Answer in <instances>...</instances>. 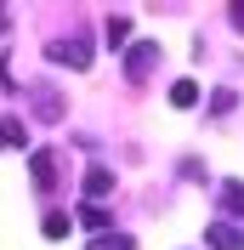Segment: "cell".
<instances>
[{
    "mask_svg": "<svg viewBox=\"0 0 244 250\" xmlns=\"http://www.w3.org/2000/svg\"><path fill=\"white\" fill-rule=\"evenodd\" d=\"M51 62H57V68H91V40H85V34L51 40Z\"/></svg>",
    "mask_w": 244,
    "mask_h": 250,
    "instance_id": "cell-1",
    "label": "cell"
},
{
    "mask_svg": "<svg viewBox=\"0 0 244 250\" xmlns=\"http://www.w3.org/2000/svg\"><path fill=\"white\" fill-rule=\"evenodd\" d=\"M153 62H159V40H137V46L125 51V80H137V85H142V80L153 74Z\"/></svg>",
    "mask_w": 244,
    "mask_h": 250,
    "instance_id": "cell-2",
    "label": "cell"
},
{
    "mask_svg": "<svg viewBox=\"0 0 244 250\" xmlns=\"http://www.w3.org/2000/svg\"><path fill=\"white\" fill-rule=\"evenodd\" d=\"M204 245L210 250H244V222H222L216 216L210 228H204Z\"/></svg>",
    "mask_w": 244,
    "mask_h": 250,
    "instance_id": "cell-3",
    "label": "cell"
},
{
    "mask_svg": "<svg viewBox=\"0 0 244 250\" xmlns=\"http://www.w3.org/2000/svg\"><path fill=\"white\" fill-rule=\"evenodd\" d=\"M216 205H222V222H244V182H222Z\"/></svg>",
    "mask_w": 244,
    "mask_h": 250,
    "instance_id": "cell-4",
    "label": "cell"
},
{
    "mask_svg": "<svg viewBox=\"0 0 244 250\" xmlns=\"http://www.w3.org/2000/svg\"><path fill=\"white\" fill-rule=\"evenodd\" d=\"M34 120H46V125L62 120V97L51 91V85H34Z\"/></svg>",
    "mask_w": 244,
    "mask_h": 250,
    "instance_id": "cell-5",
    "label": "cell"
},
{
    "mask_svg": "<svg viewBox=\"0 0 244 250\" xmlns=\"http://www.w3.org/2000/svg\"><path fill=\"white\" fill-rule=\"evenodd\" d=\"M0 148H29V125H23V114H6V120H0Z\"/></svg>",
    "mask_w": 244,
    "mask_h": 250,
    "instance_id": "cell-6",
    "label": "cell"
},
{
    "mask_svg": "<svg viewBox=\"0 0 244 250\" xmlns=\"http://www.w3.org/2000/svg\"><path fill=\"white\" fill-rule=\"evenodd\" d=\"M108 188H114V171H108V165H91V171H85V193H91V205L108 199Z\"/></svg>",
    "mask_w": 244,
    "mask_h": 250,
    "instance_id": "cell-7",
    "label": "cell"
},
{
    "mask_svg": "<svg viewBox=\"0 0 244 250\" xmlns=\"http://www.w3.org/2000/svg\"><path fill=\"white\" fill-rule=\"evenodd\" d=\"M80 228H91V233H114V222H108V210H102V205H91V199H85V205H80Z\"/></svg>",
    "mask_w": 244,
    "mask_h": 250,
    "instance_id": "cell-8",
    "label": "cell"
},
{
    "mask_svg": "<svg viewBox=\"0 0 244 250\" xmlns=\"http://www.w3.org/2000/svg\"><path fill=\"white\" fill-rule=\"evenodd\" d=\"M34 182H40V188L57 182V159H51V148H34Z\"/></svg>",
    "mask_w": 244,
    "mask_h": 250,
    "instance_id": "cell-9",
    "label": "cell"
},
{
    "mask_svg": "<svg viewBox=\"0 0 244 250\" xmlns=\"http://www.w3.org/2000/svg\"><path fill=\"white\" fill-rule=\"evenodd\" d=\"M199 103V85L193 80H176V85H170V108H193Z\"/></svg>",
    "mask_w": 244,
    "mask_h": 250,
    "instance_id": "cell-10",
    "label": "cell"
},
{
    "mask_svg": "<svg viewBox=\"0 0 244 250\" xmlns=\"http://www.w3.org/2000/svg\"><path fill=\"white\" fill-rule=\"evenodd\" d=\"M68 228H74L68 210H46V239H68Z\"/></svg>",
    "mask_w": 244,
    "mask_h": 250,
    "instance_id": "cell-11",
    "label": "cell"
},
{
    "mask_svg": "<svg viewBox=\"0 0 244 250\" xmlns=\"http://www.w3.org/2000/svg\"><path fill=\"white\" fill-rule=\"evenodd\" d=\"M85 250H137V239H125V233H97Z\"/></svg>",
    "mask_w": 244,
    "mask_h": 250,
    "instance_id": "cell-12",
    "label": "cell"
},
{
    "mask_svg": "<svg viewBox=\"0 0 244 250\" xmlns=\"http://www.w3.org/2000/svg\"><path fill=\"white\" fill-rule=\"evenodd\" d=\"M108 46H125V40H131V17H108Z\"/></svg>",
    "mask_w": 244,
    "mask_h": 250,
    "instance_id": "cell-13",
    "label": "cell"
},
{
    "mask_svg": "<svg viewBox=\"0 0 244 250\" xmlns=\"http://www.w3.org/2000/svg\"><path fill=\"white\" fill-rule=\"evenodd\" d=\"M233 103H239V97H233V91H216V97H210V114H216V120H222V114H233Z\"/></svg>",
    "mask_w": 244,
    "mask_h": 250,
    "instance_id": "cell-14",
    "label": "cell"
},
{
    "mask_svg": "<svg viewBox=\"0 0 244 250\" xmlns=\"http://www.w3.org/2000/svg\"><path fill=\"white\" fill-rule=\"evenodd\" d=\"M227 17H233V29L244 34V0H233V6H227Z\"/></svg>",
    "mask_w": 244,
    "mask_h": 250,
    "instance_id": "cell-15",
    "label": "cell"
},
{
    "mask_svg": "<svg viewBox=\"0 0 244 250\" xmlns=\"http://www.w3.org/2000/svg\"><path fill=\"white\" fill-rule=\"evenodd\" d=\"M0 23H6V6H0Z\"/></svg>",
    "mask_w": 244,
    "mask_h": 250,
    "instance_id": "cell-16",
    "label": "cell"
}]
</instances>
